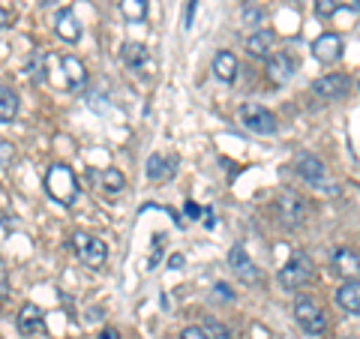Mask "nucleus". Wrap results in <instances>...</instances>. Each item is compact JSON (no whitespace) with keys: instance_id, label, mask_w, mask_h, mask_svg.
<instances>
[{"instance_id":"nucleus-9","label":"nucleus","mask_w":360,"mask_h":339,"mask_svg":"<svg viewBox=\"0 0 360 339\" xmlns=\"http://www.w3.org/2000/svg\"><path fill=\"white\" fill-rule=\"evenodd\" d=\"M342 51H345V42L340 33H321V37L312 42V54H315V60H321V63H336L342 58Z\"/></svg>"},{"instance_id":"nucleus-24","label":"nucleus","mask_w":360,"mask_h":339,"mask_svg":"<svg viewBox=\"0 0 360 339\" xmlns=\"http://www.w3.org/2000/svg\"><path fill=\"white\" fill-rule=\"evenodd\" d=\"M99 184H103V189H108V192H120L127 186V177H123L117 168H105V172H99Z\"/></svg>"},{"instance_id":"nucleus-28","label":"nucleus","mask_w":360,"mask_h":339,"mask_svg":"<svg viewBox=\"0 0 360 339\" xmlns=\"http://www.w3.org/2000/svg\"><path fill=\"white\" fill-rule=\"evenodd\" d=\"M195 6H198V0H186V13H184L186 27H193V21H195Z\"/></svg>"},{"instance_id":"nucleus-18","label":"nucleus","mask_w":360,"mask_h":339,"mask_svg":"<svg viewBox=\"0 0 360 339\" xmlns=\"http://www.w3.org/2000/svg\"><path fill=\"white\" fill-rule=\"evenodd\" d=\"M213 75L219 78V82L231 84L234 78H238V58H234L231 51H217V58H213Z\"/></svg>"},{"instance_id":"nucleus-33","label":"nucleus","mask_w":360,"mask_h":339,"mask_svg":"<svg viewBox=\"0 0 360 339\" xmlns=\"http://www.w3.org/2000/svg\"><path fill=\"white\" fill-rule=\"evenodd\" d=\"M9 21H13V15H9L4 6H0V30H6V27H9Z\"/></svg>"},{"instance_id":"nucleus-10","label":"nucleus","mask_w":360,"mask_h":339,"mask_svg":"<svg viewBox=\"0 0 360 339\" xmlns=\"http://www.w3.org/2000/svg\"><path fill=\"white\" fill-rule=\"evenodd\" d=\"M148 180L150 184H168V180L174 177V172H177V156H162V153H150L148 156Z\"/></svg>"},{"instance_id":"nucleus-2","label":"nucleus","mask_w":360,"mask_h":339,"mask_svg":"<svg viewBox=\"0 0 360 339\" xmlns=\"http://www.w3.org/2000/svg\"><path fill=\"white\" fill-rule=\"evenodd\" d=\"M312 279H315V262H312L307 252L291 255L288 262L283 264V270H279V286H283L285 291H300V288H307Z\"/></svg>"},{"instance_id":"nucleus-16","label":"nucleus","mask_w":360,"mask_h":339,"mask_svg":"<svg viewBox=\"0 0 360 339\" xmlns=\"http://www.w3.org/2000/svg\"><path fill=\"white\" fill-rule=\"evenodd\" d=\"M276 42V33L267 30V27H258L250 33V39H246V51H250V58H267L270 49H274Z\"/></svg>"},{"instance_id":"nucleus-37","label":"nucleus","mask_w":360,"mask_h":339,"mask_svg":"<svg viewBox=\"0 0 360 339\" xmlns=\"http://www.w3.org/2000/svg\"><path fill=\"white\" fill-rule=\"evenodd\" d=\"M342 339H357V336H342Z\"/></svg>"},{"instance_id":"nucleus-14","label":"nucleus","mask_w":360,"mask_h":339,"mask_svg":"<svg viewBox=\"0 0 360 339\" xmlns=\"http://www.w3.org/2000/svg\"><path fill=\"white\" fill-rule=\"evenodd\" d=\"M267 75H270V82L285 84L288 78L295 75V60H291L285 51H274V54H267Z\"/></svg>"},{"instance_id":"nucleus-5","label":"nucleus","mask_w":360,"mask_h":339,"mask_svg":"<svg viewBox=\"0 0 360 339\" xmlns=\"http://www.w3.org/2000/svg\"><path fill=\"white\" fill-rule=\"evenodd\" d=\"M240 123L255 135H274L279 129V120H276L274 111L264 108V105H255V103L240 105Z\"/></svg>"},{"instance_id":"nucleus-19","label":"nucleus","mask_w":360,"mask_h":339,"mask_svg":"<svg viewBox=\"0 0 360 339\" xmlns=\"http://www.w3.org/2000/svg\"><path fill=\"white\" fill-rule=\"evenodd\" d=\"M120 58H123V63L129 66V70H144V66L150 63V51L144 49L141 42H123V49H120Z\"/></svg>"},{"instance_id":"nucleus-12","label":"nucleus","mask_w":360,"mask_h":339,"mask_svg":"<svg viewBox=\"0 0 360 339\" xmlns=\"http://www.w3.org/2000/svg\"><path fill=\"white\" fill-rule=\"evenodd\" d=\"M297 174L312 186H324V180H328V168H324V162L319 160V156L303 153V156H297Z\"/></svg>"},{"instance_id":"nucleus-3","label":"nucleus","mask_w":360,"mask_h":339,"mask_svg":"<svg viewBox=\"0 0 360 339\" xmlns=\"http://www.w3.org/2000/svg\"><path fill=\"white\" fill-rule=\"evenodd\" d=\"M72 246H75L78 262H84L87 267H94V270H103V267H105V262H108V246L99 241L96 234L78 231V234L72 237Z\"/></svg>"},{"instance_id":"nucleus-30","label":"nucleus","mask_w":360,"mask_h":339,"mask_svg":"<svg viewBox=\"0 0 360 339\" xmlns=\"http://www.w3.org/2000/svg\"><path fill=\"white\" fill-rule=\"evenodd\" d=\"M13 144H6V141H0V165H4V162H9V160H13Z\"/></svg>"},{"instance_id":"nucleus-26","label":"nucleus","mask_w":360,"mask_h":339,"mask_svg":"<svg viewBox=\"0 0 360 339\" xmlns=\"http://www.w3.org/2000/svg\"><path fill=\"white\" fill-rule=\"evenodd\" d=\"M240 15H243V25H250V27H262V21H264V13L252 4H246Z\"/></svg>"},{"instance_id":"nucleus-25","label":"nucleus","mask_w":360,"mask_h":339,"mask_svg":"<svg viewBox=\"0 0 360 339\" xmlns=\"http://www.w3.org/2000/svg\"><path fill=\"white\" fill-rule=\"evenodd\" d=\"M201 331H205L207 339H231V331H229V327H225L222 321H217V319H207Z\"/></svg>"},{"instance_id":"nucleus-13","label":"nucleus","mask_w":360,"mask_h":339,"mask_svg":"<svg viewBox=\"0 0 360 339\" xmlns=\"http://www.w3.org/2000/svg\"><path fill=\"white\" fill-rule=\"evenodd\" d=\"M18 331L25 336H37L45 333V312L37 307V303H25L18 312Z\"/></svg>"},{"instance_id":"nucleus-6","label":"nucleus","mask_w":360,"mask_h":339,"mask_svg":"<svg viewBox=\"0 0 360 339\" xmlns=\"http://www.w3.org/2000/svg\"><path fill=\"white\" fill-rule=\"evenodd\" d=\"M352 84H354V82H352V75L333 72V75L315 78V82H312V94H315V96H321V99H328V103H336V99H345V96H348Z\"/></svg>"},{"instance_id":"nucleus-31","label":"nucleus","mask_w":360,"mask_h":339,"mask_svg":"<svg viewBox=\"0 0 360 339\" xmlns=\"http://www.w3.org/2000/svg\"><path fill=\"white\" fill-rule=\"evenodd\" d=\"M217 291H219V298H222V300H234V291L225 286V282H217Z\"/></svg>"},{"instance_id":"nucleus-34","label":"nucleus","mask_w":360,"mask_h":339,"mask_svg":"<svg viewBox=\"0 0 360 339\" xmlns=\"http://www.w3.org/2000/svg\"><path fill=\"white\" fill-rule=\"evenodd\" d=\"M96 339H120V333L115 331V327H105V331H103V333H99Z\"/></svg>"},{"instance_id":"nucleus-4","label":"nucleus","mask_w":360,"mask_h":339,"mask_svg":"<svg viewBox=\"0 0 360 339\" xmlns=\"http://www.w3.org/2000/svg\"><path fill=\"white\" fill-rule=\"evenodd\" d=\"M295 319L309 336H321L324 331H328V315H324V309L309 298L295 300Z\"/></svg>"},{"instance_id":"nucleus-22","label":"nucleus","mask_w":360,"mask_h":339,"mask_svg":"<svg viewBox=\"0 0 360 339\" xmlns=\"http://www.w3.org/2000/svg\"><path fill=\"white\" fill-rule=\"evenodd\" d=\"M340 9L357 13V0H315V15L319 18H333Z\"/></svg>"},{"instance_id":"nucleus-20","label":"nucleus","mask_w":360,"mask_h":339,"mask_svg":"<svg viewBox=\"0 0 360 339\" xmlns=\"http://www.w3.org/2000/svg\"><path fill=\"white\" fill-rule=\"evenodd\" d=\"M333 270L345 279H352L357 274V250H352V246H342V250H336L333 255Z\"/></svg>"},{"instance_id":"nucleus-36","label":"nucleus","mask_w":360,"mask_h":339,"mask_svg":"<svg viewBox=\"0 0 360 339\" xmlns=\"http://www.w3.org/2000/svg\"><path fill=\"white\" fill-rule=\"evenodd\" d=\"M39 4H42V6H54V4H58V0H39Z\"/></svg>"},{"instance_id":"nucleus-35","label":"nucleus","mask_w":360,"mask_h":339,"mask_svg":"<svg viewBox=\"0 0 360 339\" xmlns=\"http://www.w3.org/2000/svg\"><path fill=\"white\" fill-rule=\"evenodd\" d=\"M168 264H172V270H180L184 267V255H172L168 258Z\"/></svg>"},{"instance_id":"nucleus-21","label":"nucleus","mask_w":360,"mask_h":339,"mask_svg":"<svg viewBox=\"0 0 360 339\" xmlns=\"http://www.w3.org/2000/svg\"><path fill=\"white\" fill-rule=\"evenodd\" d=\"M18 94L13 87L0 84V123H13L15 115H18Z\"/></svg>"},{"instance_id":"nucleus-29","label":"nucleus","mask_w":360,"mask_h":339,"mask_svg":"<svg viewBox=\"0 0 360 339\" xmlns=\"http://www.w3.org/2000/svg\"><path fill=\"white\" fill-rule=\"evenodd\" d=\"M180 339H207L201 327H186V331H180Z\"/></svg>"},{"instance_id":"nucleus-1","label":"nucleus","mask_w":360,"mask_h":339,"mask_svg":"<svg viewBox=\"0 0 360 339\" xmlns=\"http://www.w3.org/2000/svg\"><path fill=\"white\" fill-rule=\"evenodd\" d=\"M45 192L58 201L60 207H72L75 201H78V177L70 165H51L49 168V174H45Z\"/></svg>"},{"instance_id":"nucleus-15","label":"nucleus","mask_w":360,"mask_h":339,"mask_svg":"<svg viewBox=\"0 0 360 339\" xmlns=\"http://www.w3.org/2000/svg\"><path fill=\"white\" fill-rule=\"evenodd\" d=\"M336 303H340V309L348 312V315L360 312V282H357V276L345 279L342 286L336 288Z\"/></svg>"},{"instance_id":"nucleus-7","label":"nucleus","mask_w":360,"mask_h":339,"mask_svg":"<svg viewBox=\"0 0 360 339\" xmlns=\"http://www.w3.org/2000/svg\"><path fill=\"white\" fill-rule=\"evenodd\" d=\"M229 267L234 270V276H238L240 282H246V286H262V270H258L252 258L246 255L243 243H234V246H231V252H229Z\"/></svg>"},{"instance_id":"nucleus-17","label":"nucleus","mask_w":360,"mask_h":339,"mask_svg":"<svg viewBox=\"0 0 360 339\" xmlns=\"http://www.w3.org/2000/svg\"><path fill=\"white\" fill-rule=\"evenodd\" d=\"M54 30H58V37L63 42H78L82 39V25H78L72 9H60L58 18H54Z\"/></svg>"},{"instance_id":"nucleus-27","label":"nucleus","mask_w":360,"mask_h":339,"mask_svg":"<svg viewBox=\"0 0 360 339\" xmlns=\"http://www.w3.org/2000/svg\"><path fill=\"white\" fill-rule=\"evenodd\" d=\"M27 75L33 78V82H42L45 78V54H37V58L27 63Z\"/></svg>"},{"instance_id":"nucleus-32","label":"nucleus","mask_w":360,"mask_h":339,"mask_svg":"<svg viewBox=\"0 0 360 339\" xmlns=\"http://www.w3.org/2000/svg\"><path fill=\"white\" fill-rule=\"evenodd\" d=\"M186 217H189V219H198V217H201V207L193 205V201H186Z\"/></svg>"},{"instance_id":"nucleus-11","label":"nucleus","mask_w":360,"mask_h":339,"mask_svg":"<svg viewBox=\"0 0 360 339\" xmlns=\"http://www.w3.org/2000/svg\"><path fill=\"white\" fill-rule=\"evenodd\" d=\"M60 63V72H63V87L66 90H82L84 82H87V70H84V63L72 58V54H63V58H58Z\"/></svg>"},{"instance_id":"nucleus-8","label":"nucleus","mask_w":360,"mask_h":339,"mask_svg":"<svg viewBox=\"0 0 360 339\" xmlns=\"http://www.w3.org/2000/svg\"><path fill=\"white\" fill-rule=\"evenodd\" d=\"M276 207H279V217H283L288 225H303L309 219V205L303 196H297V192H283Z\"/></svg>"},{"instance_id":"nucleus-23","label":"nucleus","mask_w":360,"mask_h":339,"mask_svg":"<svg viewBox=\"0 0 360 339\" xmlns=\"http://www.w3.org/2000/svg\"><path fill=\"white\" fill-rule=\"evenodd\" d=\"M120 13L127 21H144L150 13V6H148V0H120Z\"/></svg>"}]
</instances>
